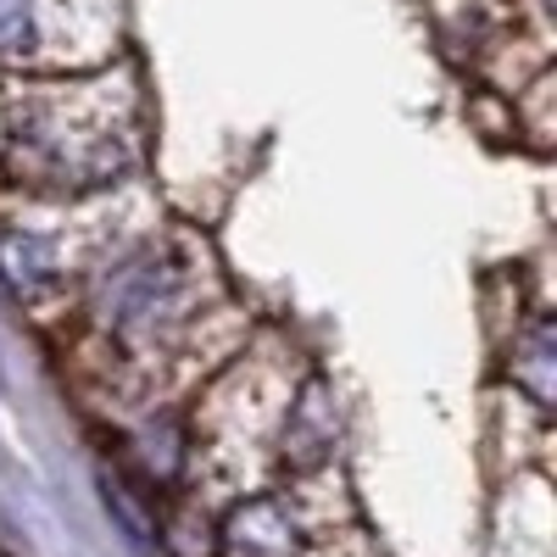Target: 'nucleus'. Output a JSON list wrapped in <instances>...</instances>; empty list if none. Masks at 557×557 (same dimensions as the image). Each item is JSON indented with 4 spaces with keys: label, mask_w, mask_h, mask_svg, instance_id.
Returning a JSON list of instances; mask_svg holds the SVG:
<instances>
[{
    "label": "nucleus",
    "mask_w": 557,
    "mask_h": 557,
    "mask_svg": "<svg viewBox=\"0 0 557 557\" xmlns=\"http://www.w3.org/2000/svg\"><path fill=\"white\" fill-rule=\"evenodd\" d=\"M28 45V7L23 0H0V51Z\"/></svg>",
    "instance_id": "obj_1"
}]
</instances>
